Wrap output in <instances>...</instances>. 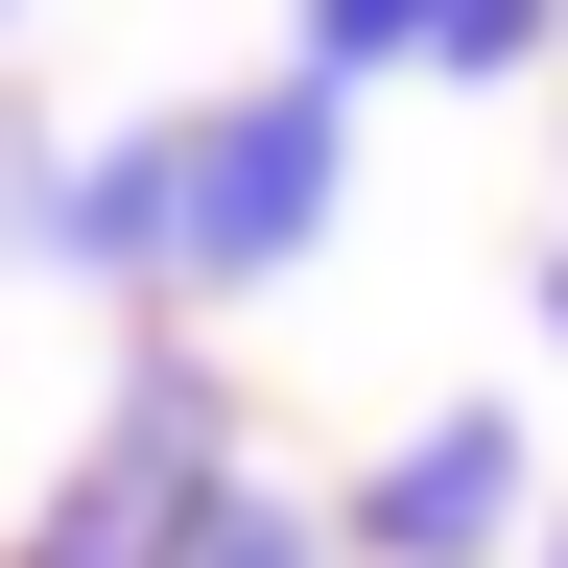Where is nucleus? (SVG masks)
Here are the masks:
<instances>
[{"mask_svg":"<svg viewBox=\"0 0 568 568\" xmlns=\"http://www.w3.org/2000/svg\"><path fill=\"white\" fill-rule=\"evenodd\" d=\"M332 213H355V95L332 71L190 95V261H166V308H261L284 261H332Z\"/></svg>","mask_w":568,"mask_h":568,"instance_id":"nucleus-2","label":"nucleus"},{"mask_svg":"<svg viewBox=\"0 0 568 568\" xmlns=\"http://www.w3.org/2000/svg\"><path fill=\"white\" fill-rule=\"evenodd\" d=\"M24 261L166 332V261H190V119H119V142H24Z\"/></svg>","mask_w":568,"mask_h":568,"instance_id":"nucleus-4","label":"nucleus"},{"mask_svg":"<svg viewBox=\"0 0 568 568\" xmlns=\"http://www.w3.org/2000/svg\"><path fill=\"white\" fill-rule=\"evenodd\" d=\"M545 332H568V261H545Z\"/></svg>","mask_w":568,"mask_h":568,"instance_id":"nucleus-10","label":"nucleus"},{"mask_svg":"<svg viewBox=\"0 0 568 568\" xmlns=\"http://www.w3.org/2000/svg\"><path fill=\"white\" fill-rule=\"evenodd\" d=\"M237 474H261V450H237V379H213L190 332H119L95 426L48 450V497L0 521V568H190V521H213Z\"/></svg>","mask_w":568,"mask_h":568,"instance_id":"nucleus-1","label":"nucleus"},{"mask_svg":"<svg viewBox=\"0 0 568 568\" xmlns=\"http://www.w3.org/2000/svg\"><path fill=\"white\" fill-rule=\"evenodd\" d=\"M284 71H332V95H379V71H426V0H284Z\"/></svg>","mask_w":568,"mask_h":568,"instance_id":"nucleus-6","label":"nucleus"},{"mask_svg":"<svg viewBox=\"0 0 568 568\" xmlns=\"http://www.w3.org/2000/svg\"><path fill=\"white\" fill-rule=\"evenodd\" d=\"M0 261H24V142H0Z\"/></svg>","mask_w":568,"mask_h":568,"instance_id":"nucleus-8","label":"nucleus"},{"mask_svg":"<svg viewBox=\"0 0 568 568\" xmlns=\"http://www.w3.org/2000/svg\"><path fill=\"white\" fill-rule=\"evenodd\" d=\"M332 545H355V568H521V545H545V426H521V403H426L403 450L332 497Z\"/></svg>","mask_w":568,"mask_h":568,"instance_id":"nucleus-3","label":"nucleus"},{"mask_svg":"<svg viewBox=\"0 0 568 568\" xmlns=\"http://www.w3.org/2000/svg\"><path fill=\"white\" fill-rule=\"evenodd\" d=\"M190 568H355V545H332V497H284V474H237V497L190 521Z\"/></svg>","mask_w":568,"mask_h":568,"instance_id":"nucleus-7","label":"nucleus"},{"mask_svg":"<svg viewBox=\"0 0 568 568\" xmlns=\"http://www.w3.org/2000/svg\"><path fill=\"white\" fill-rule=\"evenodd\" d=\"M521 568H568V497H545V545H521Z\"/></svg>","mask_w":568,"mask_h":568,"instance_id":"nucleus-9","label":"nucleus"},{"mask_svg":"<svg viewBox=\"0 0 568 568\" xmlns=\"http://www.w3.org/2000/svg\"><path fill=\"white\" fill-rule=\"evenodd\" d=\"M0 48H24V0H0Z\"/></svg>","mask_w":568,"mask_h":568,"instance_id":"nucleus-11","label":"nucleus"},{"mask_svg":"<svg viewBox=\"0 0 568 568\" xmlns=\"http://www.w3.org/2000/svg\"><path fill=\"white\" fill-rule=\"evenodd\" d=\"M426 71L450 95H521V71H568V0H426Z\"/></svg>","mask_w":568,"mask_h":568,"instance_id":"nucleus-5","label":"nucleus"}]
</instances>
